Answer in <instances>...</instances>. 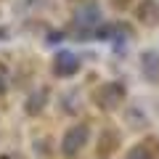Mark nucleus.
<instances>
[{
	"instance_id": "nucleus-1",
	"label": "nucleus",
	"mask_w": 159,
	"mask_h": 159,
	"mask_svg": "<svg viewBox=\"0 0 159 159\" xmlns=\"http://www.w3.org/2000/svg\"><path fill=\"white\" fill-rule=\"evenodd\" d=\"M85 138H88V127L82 125V127H72V130L66 133V138H64V154L66 157H74V154L82 148V143H85Z\"/></svg>"
},
{
	"instance_id": "nucleus-2",
	"label": "nucleus",
	"mask_w": 159,
	"mask_h": 159,
	"mask_svg": "<svg viewBox=\"0 0 159 159\" xmlns=\"http://www.w3.org/2000/svg\"><path fill=\"white\" fill-rule=\"evenodd\" d=\"M77 66H80V61L72 56V53H61V56L56 58V72L58 74H72Z\"/></svg>"
},
{
	"instance_id": "nucleus-3",
	"label": "nucleus",
	"mask_w": 159,
	"mask_h": 159,
	"mask_svg": "<svg viewBox=\"0 0 159 159\" xmlns=\"http://www.w3.org/2000/svg\"><path fill=\"white\" fill-rule=\"evenodd\" d=\"M143 69H146L148 80H159V61H157L154 53H146L143 56Z\"/></svg>"
},
{
	"instance_id": "nucleus-4",
	"label": "nucleus",
	"mask_w": 159,
	"mask_h": 159,
	"mask_svg": "<svg viewBox=\"0 0 159 159\" xmlns=\"http://www.w3.org/2000/svg\"><path fill=\"white\" fill-rule=\"evenodd\" d=\"M127 159H151V157H148V151H143V148L138 146V148H133V151L127 154Z\"/></svg>"
},
{
	"instance_id": "nucleus-5",
	"label": "nucleus",
	"mask_w": 159,
	"mask_h": 159,
	"mask_svg": "<svg viewBox=\"0 0 159 159\" xmlns=\"http://www.w3.org/2000/svg\"><path fill=\"white\" fill-rule=\"evenodd\" d=\"M6 90V80H3V74H0V93Z\"/></svg>"
}]
</instances>
